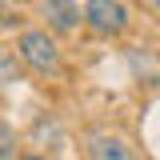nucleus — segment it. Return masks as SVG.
<instances>
[{
  "mask_svg": "<svg viewBox=\"0 0 160 160\" xmlns=\"http://www.w3.org/2000/svg\"><path fill=\"white\" fill-rule=\"evenodd\" d=\"M40 16L48 20V28H56V32H76L84 12L76 8V0H36Z\"/></svg>",
  "mask_w": 160,
  "mask_h": 160,
  "instance_id": "20e7f679",
  "label": "nucleus"
},
{
  "mask_svg": "<svg viewBox=\"0 0 160 160\" xmlns=\"http://www.w3.org/2000/svg\"><path fill=\"white\" fill-rule=\"evenodd\" d=\"M88 160H136V152L124 136L96 128V132H88Z\"/></svg>",
  "mask_w": 160,
  "mask_h": 160,
  "instance_id": "7ed1b4c3",
  "label": "nucleus"
},
{
  "mask_svg": "<svg viewBox=\"0 0 160 160\" xmlns=\"http://www.w3.org/2000/svg\"><path fill=\"white\" fill-rule=\"evenodd\" d=\"M84 24L100 36H120L128 28V8L124 0H84Z\"/></svg>",
  "mask_w": 160,
  "mask_h": 160,
  "instance_id": "f03ea898",
  "label": "nucleus"
},
{
  "mask_svg": "<svg viewBox=\"0 0 160 160\" xmlns=\"http://www.w3.org/2000/svg\"><path fill=\"white\" fill-rule=\"evenodd\" d=\"M16 52L20 60L32 68V72H40V76H60L64 72V56H60L56 40L48 36V32H40V28H24L16 36Z\"/></svg>",
  "mask_w": 160,
  "mask_h": 160,
  "instance_id": "f257e3e1",
  "label": "nucleus"
},
{
  "mask_svg": "<svg viewBox=\"0 0 160 160\" xmlns=\"http://www.w3.org/2000/svg\"><path fill=\"white\" fill-rule=\"evenodd\" d=\"M16 80H20V64H16V56L0 44V88H4V84H16Z\"/></svg>",
  "mask_w": 160,
  "mask_h": 160,
  "instance_id": "39448f33",
  "label": "nucleus"
},
{
  "mask_svg": "<svg viewBox=\"0 0 160 160\" xmlns=\"http://www.w3.org/2000/svg\"><path fill=\"white\" fill-rule=\"evenodd\" d=\"M140 4H144L148 12H156V16H160V0H140Z\"/></svg>",
  "mask_w": 160,
  "mask_h": 160,
  "instance_id": "0eeeda50",
  "label": "nucleus"
},
{
  "mask_svg": "<svg viewBox=\"0 0 160 160\" xmlns=\"http://www.w3.org/2000/svg\"><path fill=\"white\" fill-rule=\"evenodd\" d=\"M0 160H20V148H16V132L0 120Z\"/></svg>",
  "mask_w": 160,
  "mask_h": 160,
  "instance_id": "423d86ee",
  "label": "nucleus"
},
{
  "mask_svg": "<svg viewBox=\"0 0 160 160\" xmlns=\"http://www.w3.org/2000/svg\"><path fill=\"white\" fill-rule=\"evenodd\" d=\"M20 160H44V156H32V152H20Z\"/></svg>",
  "mask_w": 160,
  "mask_h": 160,
  "instance_id": "6e6552de",
  "label": "nucleus"
}]
</instances>
